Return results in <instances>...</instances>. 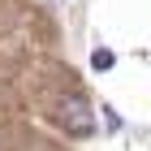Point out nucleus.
<instances>
[{"mask_svg": "<svg viewBox=\"0 0 151 151\" xmlns=\"http://www.w3.org/2000/svg\"><path fill=\"white\" fill-rule=\"evenodd\" d=\"M65 125H69L73 134H86V129H91V121H86V104H82V95H73V99H69V112H65Z\"/></svg>", "mask_w": 151, "mask_h": 151, "instance_id": "nucleus-1", "label": "nucleus"}, {"mask_svg": "<svg viewBox=\"0 0 151 151\" xmlns=\"http://www.w3.org/2000/svg\"><path fill=\"white\" fill-rule=\"evenodd\" d=\"M91 65H95V69H108V65H112V52H95Z\"/></svg>", "mask_w": 151, "mask_h": 151, "instance_id": "nucleus-2", "label": "nucleus"}]
</instances>
